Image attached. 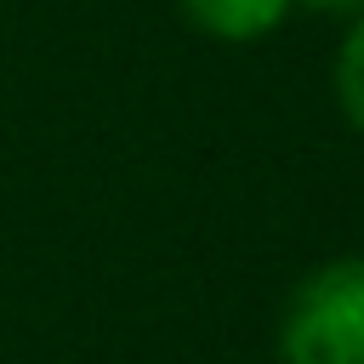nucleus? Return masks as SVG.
Returning a JSON list of instances; mask_svg holds the SVG:
<instances>
[{
	"label": "nucleus",
	"mask_w": 364,
	"mask_h": 364,
	"mask_svg": "<svg viewBox=\"0 0 364 364\" xmlns=\"http://www.w3.org/2000/svg\"><path fill=\"white\" fill-rule=\"evenodd\" d=\"M279 364H364V256H336L290 290Z\"/></svg>",
	"instance_id": "1"
},
{
	"label": "nucleus",
	"mask_w": 364,
	"mask_h": 364,
	"mask_svg": "<svg viewBox=\"0 0 364 364\" xmlns=\"http://www.w3.org/2000/svg\"><path fill=\"white\" fill-rule=\"evenodd\" d=\"M176 6L199 34H210L222 46H250V40L273 34L296 0H176Z\"/></svg>",
	"instance_id": "2"
},
{
	"label": "nucleus",
	"mask_w": 364,
	"mask_h": 364,
	"mask_svg": "<svg viewBox=\"0 0 364 364\" xmlns=\"http://www.w3.org/2000/svg\"><path fill=\"white\" fill-rule=\"evenodd\" d=\"M336 102H341L347 125L364 136V11L353 17V28L336 51Z\"/></svg>",
	"instance_id": "3"
},
{
	"label": "nucleus",
	"mask_w": 364,
	"mask_h": 364,
	"mask_svg": "<svg viewBox=\"0 0 364 364\" xmlns=\"http://www.w3.org/2000/svg\"><path fill=\"white\" fill-rule=\"evenodd\" d=\"M296 6H313V11H364V0H296Z\"/></svg>",
	"instance_id": "4"
}]
</instances>
